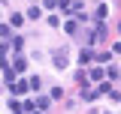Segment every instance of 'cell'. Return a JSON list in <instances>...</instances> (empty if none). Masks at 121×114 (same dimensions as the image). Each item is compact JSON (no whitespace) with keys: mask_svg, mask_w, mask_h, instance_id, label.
Segmentation results:
<instances>
[{"mask_svg":"<svg viewBox=\"0 0 121 114\" xmlns=\"http://www.w3.org/2000/svg\"><path fill=\"white\" fill-rule=\"evenodd\" d=\"M9 45H12V42H0V57H3L6 51H9Z\"/></svg>","mask_w":121,"mask_h":114,"instance_id":"obj_12","label":"cell"},{"mask_svg":"<svg viewBox=\"0 0 121 114\" xmlns=\"http://www.w3.org/2000/svg\"><path fill=\"white\" fill-rule=\"evenodd\" d=\"M91 78H94V81H100V78H103V69H100V66H94V69H91Z\"/></svg>","mask_w":121,"mask_h":114,"instance_id":"obj_9","label":"cell"},{"mask_svg":"<svg viewBox=\"0 0 121 114\" xmlns=\"http://www.w3.org/2000/svg\"><path fill=\"white\" fill-rule=\"evenodd\" d=\"M12 48H15V51H21V48H24V39H21V36H15V39H12Z\"/></svg>","mask_w":121,"mask_h":114,"instance_id":"obj_10","label":"cell"},{"mask_svg":"<svg viewBox=\"0 0 121 114\" xmlns=\"http://www.w3.org/2000/svg\"><path fill=\"white\" fill-rule=\"evenodd\" d=\"M64 27H67V33H76V30H79V21H67Z\"/></svg>","mask_w":121,"mask_h":114,"instance_id":"obj_11","label":"cell"},{"mask_svg":"<svg viewBox=\"0 0 121 114\" xmlns=\"http://www.w3.org/2000/svg\"><path fill=\"white\" fill-rule=\"evenodd\" d=\"M79 60H82V63H88V60H94V54H91V48H82V54H79Z\"/></svg>","mask_w":121,"mask_h":114,"instance_id":"obj_5","label":"cell"},{"mask_svg":"<svg viewBox=\"0 0 121 114\" xmlns=\"http://www.w3.org/2000/svg\"><path fill=\"white\" fill-rule=\"evenodd\" d=\"M106 12H109V6H106V3H100V6H97V21H103Z\"/></svg>","mask_w":121,"mask_h":114,"instance_id":"obj_4","label":"cell"},{"mask_svg":"<svg viewBox=\"0 0 121 114\" xmlns=\"http://www.w3.org/2000/svg\"><path fill=\"white\" fill-rule=\"evenodd\" d=\"M55 66H58V69H64V66H67V54H64V51H58V54H55Z\"/></svg>","mask_w":121,"mask_h":114,"instance_id":"obj_1","label":"cell"},{"mask_svg":"<svg viewBox=\"0 0 121 114\" xmlns=\"http://www.w3.org/2000/svg\"><path fill=\"white\" fill-rule=\"evenodd\" d=\"M12 114H21V111H12Z\"/></svg>","mask_w":121,"mask_h":114,"instance_id":"obj_15","label":"cell"},{"mask_svg":"<svg viewBox=\"0 0 121 114\" xmlns=\"http://www.w3.org/2000/svg\"><path fill=\"white\" fill-rule=\"evenodd\" d=\"M91 114H109V111H91Z\"/></svg>","mask_w":121,"mask_h":114,"instance_id":"obj_14","label":"cell"},{"mask_svg":"<svg viewBox=\"0 0 121 114\" xmlns=\"http://www.w3.org/2000/svg\"><path fill=\"white\" fill-rule=\"evenodd\" d=\"M45 6H48V9H52V6H58V0H45Z\"/></svg>","mask_w":121,"mask_h":114,"instance_id":"obj_13","label":"cell"},{"mask_svg":"<svg viewBox=\"0 0 121 114\" xmlns=\"http://www.w3.org/2000/svg\"><path fill=\"white\" fill-rule=\"evenodd\" d=\"M48 102H52V99H48V96H39V99H36V108L43 111V108H48Z\"/></svg>","mask_w":121,"mask_h":114,"instance_id":"obj_7","label":"cell"},{"mask_svg":"<svg viewBox=\"0 0 121 114\" xmlns=\"http://www.w3.org/2000/svg\"><path fill=\"white\" fill-rule=\"evenodd\" d=\"M9 21H12L15 27H21V24H24V15H21V12H12V18H9Z\"/></svg>","mask_w":121,"mask_h":114,"instance_id":"obj_3","label":"cell"},{"mask_svg":"<svg viewBox=\"0 0 121 114\" xmlns=\"http://www.w3.org/2000/svg\"><path fill=\"white\" fill-rule=\"evenodd\" d=\"M27 69V63H24V57H15V72H24Z\"/></svg>","mask_w":121,"mask_h":114,"instance_id":"obj_6","label":"cell"},{"mask_svg":"<svg viewBox=\"0 0 121 114\" xmlns=\"http://www.w3.org/2000/svg\"><path fill=\"white\" fill-rule=\"evenodd\" d=\"M27 87H30V81H15V84H12V93H24Z\"/></svg>","mask_w":121,"mask_h":114,"instance_id":"obj_2","label":"cell"},{"mask_svg":"<svg viewBox=\"0 0 121 114\" xmlns=\"http://www.w3.org/2000/svg\"><path fill=\"white\" fill-rule=\"evenodd\" d=\"M9 33H12L9 24H0V39H9Z\"/></svg>","mask_w":121,"mask_h":114,"instance_id":"obj_8","label":"cell"}]
</instances>
